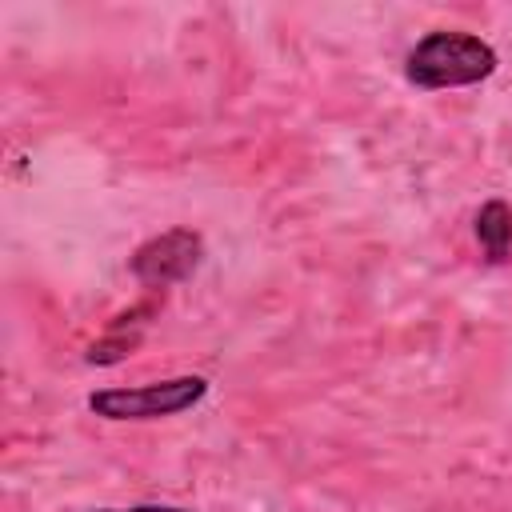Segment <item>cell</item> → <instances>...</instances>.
Returning a JSON list of instances; mask_svg holds the SVG:
<instances>
[{"instance_id": "cell-5", "label": "cell", "mask_w": 512, "mask_h": 512, "mask_svg": "<svg viewBox=\"0 0 512 512\" xmlns=\"http://www.w3.org/2000/svg\"><path fill=\"white\" fill-rule=\"evenodd\" d=\"M92 512H192V508H176V504H132V508H92Z\"/></svg>"}, {"instance_id": "cell-4", "label": "cell", "mask_w": 512, "mask_h": 512, "mask_svg": "<svg viewBox=\"0 0 512 512\" xmlns=\"http://www.w3.org/2000/svg\"><path fill=\"white\" fill-rule=\"evenodd\" d=\"M476 240H480V252L492 264L508 260V252H512V208L504 200H488L476 212Z\"/></svg>"}, {"instance_id": "cell-2", "label": "cell", "mask_w": 512, "mask_h": 512, "mask_svg": "<svg viewBox=\"0 0 512 512\" xmlns=\"http://www.w3.org/2000/svg\"><path fill=\"white\" fill-rule=\"evenodd\" d=\"M204 396H208L204 376H172V380H152L132 388H96L88 396V408L100 420H164L196 408Z\"/></svg>"}, {"instance_id": "cell-1", "label": "cell", "mask_w": 512, "mask_h": 512, "mask_svg": "<svg viewBox=\"0 0 512 512\" xmlns=\"http://www.w3.org/2000/svg\"><path fill=\"white\" fill-rule=\"evenodd\" d=\"M496 48L472 32H428L404 60V76L416 88H468L496 72Z\"/></svg>"}, {"instance_id": "cell-3", "label": "cell", "mask_w": 512, "mask_h": 512, "mask_svg": "<svg viewBox=\"0 0 512 512\" xmlns=\"http://www.w3.org/2000/svg\"><path fill=\"white\" fill-rule=\"evenodd\" d=\"M200 260H204V240H200V232H192V228H168V232L144 240V244L132 252L128 268H132V276H136L140 284H148V288H168V284L188 280V276L200 268Z\"/></svg>"}]
</instances>
